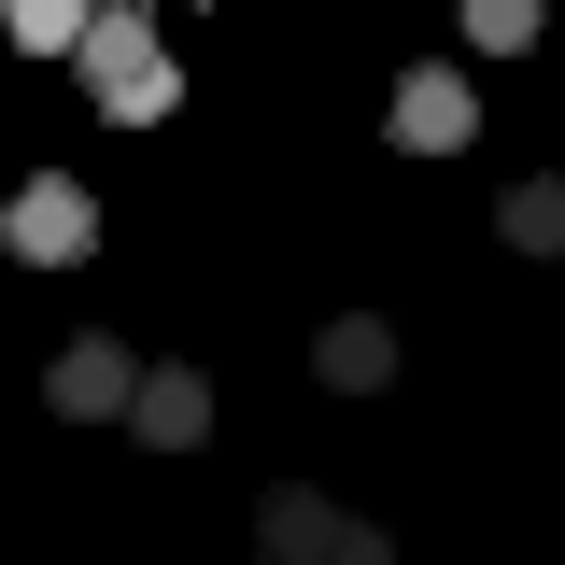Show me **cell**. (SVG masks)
Listing matches in <instances>:
<instances>
[{"instance_id":"1","label":"cell","mask_w":565,"mask_h":565,"mask_svg":"<svg viewBox=\"0 0 565 565\" xmlns=\"http://www.w3.org/2000/svg\"><path fill=\"white\" fill-rule=\"evenodd\" d=\"M71 57H85V85H99V114H114V128H156V114L184 99V71H170V43H156V14H141V0H99Z\"/></svg>"},{"instance_id":"2","label":"cell","mask_w":565,"mask_h":565,"mask_svg":"<svg viewBox=\"0 0 565 565\" xmlns=\"http://www.w3.org/2000/svg\"><path fill=\"white\" fill-rule=\"evenodd\" d=\"M255 565H396V537H382V523H353L340 494L282 481V494H255Z\"/></svg>"},{"instance_id":"3","label":"cell","mask_w":565,"mask_h":565,"mask_svg":"<svg viewBox=\"0 0 565 565\" xmlns=\"http://www.w3.org/2000/svg\"><path fill=\"white\" fill-rule=\"evenodd\" d=\"M0 241H14L29 269H85V255H99V199H85L71 170H43V184H14V212H0Z\"/></svg>"},{"instance_id":"4","label":"cell","mask_w":565,"mask_h":565,"mask_svg":"<svg viewBox=\"0 0 565 565\" xmlns=\"http://www.w3.org/2000/svg\"><path fill=\"white\" fill-rule=\"evenodd\" d=\"M481 128V85H467V71L452 57H424V71H396V141H411V156H452V141Z\"/></svg>"},{"instance_id":"5","label":"cell","mask_w":565,"mask_h":565,"mask_svg":"<svg viewBox=\"0 0 565 565\" xmlns=\"http://www.w3.org/2000/svg\"><path fill=\"white\" fill-rule=\"evenodd\" d=\"M128 382H141V353H128V340H71L43 396H57V424H114V411H128Z\"/></svg>"},{"instance_id":"6","label":"cell","mask_w":565,"mask_h":565,"mask_svg":"<svg viewBox=\"0 0 565 565\" xmlns=\"http://www.w3.org/2000/svg\"><path fill=\"white\" fill-rule=\"evenodd\" d=\"M128 424L156 438V452H199V438H212V382H199V367H141V382H128Z\"/></svg>"},{"instance_id":"7","label":"cell","mask_w":565,"mask_h":565,"mask_svg":"<svg viewBox=\"0 0 565 565\" xmlns=\"http://www.w3.org/2000/svg\"><path fill=\"white\" fill-rule=\"evenodd\" d=\"M311 367H326L340 396H382V382H396V326H382V311H340V326L311 340Z\"/></svg>"},{"instance_id":"8","label":"cell","mask_w":565,"mask_h":565,"mask_svg":"<svg viewBox=\"0 0 565 565\" xmlns=\"http://www.w3.org/2000/svg\"><path fill=\"white\" fill-rule=\"evenodd\" d=\"M494 226H509V255H565V184H552V170H537V184H509Z\"/></svg>"},{"instance_id":"9","label":"cell","mask_w":565,"mask_h":565,"mask_svg":"<svg viewBox=\"0 0 565 565\" xmlns=\"http://www.w3.org/2000/svg\"><path fill=\"white\" fill-rule=\"evenodd\" d=\"M85 14H99V0H0V29H14L29 57H71V43H85Z\"/></svg>"},{"instance_id":"10","label":"cell","mask_w":565,"mask_h":565,"mask_svg":"<svg viewBox=\"0 0 565 565\" xmlns=\"http://www.w3.org/2000/svg\"><path fill=\"white\" fill-rule=\"evenodd\" d=\"M467 43H481V57H523V43H537V0H467Z\"/></svg>"}]
</instances>
